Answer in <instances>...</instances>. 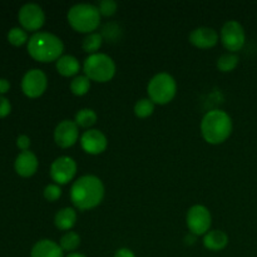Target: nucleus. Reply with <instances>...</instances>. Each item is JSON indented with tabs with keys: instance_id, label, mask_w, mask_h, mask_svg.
Masks as SVG:
<instances>
[{
	"instance_id": "obj_10",
	"label": "nucleus",
	"mask_w": 257,
	"mask_h": 257,
	"mask_svg": "<svg viewBox=\"0 0 257 257\" xmlns=\"http://www.w3.org/2000/svg\"><path fill=\"white\" fill-rule=\"evenodd\" d=\"M18 18H19L23 29L29 30V32H37L45 23L44 10L35 3H27L23 5L20 8Z\"/></svg>"
},
{
	"instance_id": "obj_25",
	"label": "nucleus",
	"mask_w": 257,
	"mask_h": 257,
	"mask_svg": "<svg viewBox=\"0 0 257 257\" xmlns=\"http://www.w3.org/2000/svg\"><path fill=\"white\" fill-rule=\"evenodd\" d=\"M155 112V103L150 98H142L135 104V114L138 118H147Z\"/></svg>"
},
{
	"instance_id": "obj_3",
	"label": "nucleus",
	"mask_w": 257,
	"mask_h": 257,
	"mask_svg": "<svg viewBox=\"0 0 257 257\" xmlns=\"http://www.w3.org/2000/svg\"><path fill=\"white\" fill-rule=\"evenodd\" d=\"M232 127V119L225 110L212 109L201 120V135L210 145H221L228 140Z\"/></svg>"
},
{
	"instance_id": "obj_4",
	"label": "nucleus",
	"mask_w": 257,
	"mask_h": 257,
	"mask_svg": "<svg viewBox=\"0 0 257 257\" xmlns=\"http://www.w3.org/2000/svg\"><path fill=\"white\" fill-rule=\"evenodd\" d=\"M100 13L98 7L93 4H75L68 10L67 19L70 27L78 33L90 34L97 30L100 24Z\"/></svg>"
},
{
	"instance_id": "obj_2",
	"label": "nucleus",
	"mask_w": 257,
	"mask_h": 257,
	"mask_svg": "<svg viewBox=\"0 0 257 257\" xmlns=\"http://www.w3.org/2000/svg\"><path fill=\"white\" fill-rule=\"evenodd\" d=\"M63 52L64 44L62 39L52 33L37 32L28 40V53L37 62H57Z\"/></svg>"
},
{
	"instance_id": "obj_5",
	"label": "nucleus",
	"mask_w": 257,
	"mask_h": 257,
	"mask_svg": "<svg viewBox=\"0 0 257 257\" xmlns=\"http://www.w3.org/2000/svg\"><path fill=\"white\" fill-rule=\"evenodd\" d=\"M83 72L90 82L107 83L115 75V63L104 53L88 55L83 63Z\"/></svg>"
},
{
	"instance_id": "obj_1",
	"label": "nucleus",
	"mask_w": 257,
	"mask_h": 257,
	"mask_svg": "<svg viewBox=\"0 0 257 257\" xmlns=\"http://www.w3.org/2000/svg\"><path fill=\"white\" fill-rule=\"evenodd\" d=\"M104 198V185L94 175H85L74 181L70 187V201L80 211L93 210Z\"/></svg>"
},
{
	"instance_id": "obj_6",
	"label": "nucleus",
	"mask_w": 257,
	"mask_h": 257,
	"mask_svg": "<svg viewBox=\"0 0 257 257\" xmlns=\"http://www.w3.org/2000/svg\"><path fill=\"white\" fill-rule=\"evenodd\" d=\"M147 93L150 99L155 104H168L177 93V83L175 78L168 73H158L147 85Z\"/></svg>"
},
{
	"instance_id": "obj_18",
	"label": "nucleus",
	"mask_w": 257,
	"mask_h": 257,
	"mask_svg": "<svg viewBox=\"0 0 257 257\" xmlns=\"http://www.w3.org/2000/svg\"><path fill=\"white\" fill-rule=\"evenodd\" d=\"M228 245V236L221 230H210L203 236V246L210 251H221Z\"/></svg>"
},
{
	"instance_id": "obj_30",
	"label": "nucleus",
	"mask_w": 257,
	"mask_h": 257,
	"mask_svg": "<svg viewBox=\"0 0 257 257\" xmlns=\"http://www.w3.org/2000/svg\"><path fill=\"white\" fill-rule=\"evenodd\" d=\"M17 146L23 151H29L30 147V138L25 135H20L19 137L17 138Z\"/></svg>"
},
{
	"instance_id": "obj_28",
	"label": "nucleus",
	"mask_w": 257,
	"mask_h": 257,
	"mask_svg": "<svg viewBox=\"0 0 257 257\" xmlns=\"http://www.w3.org/2000/svg\"><path fill=\"white\" fill-rule=\"evenodd\" d=\"M43 195L44 198L49 202H55L57 200H59L60 196H62V188L57 183H52V185L45 186L44 191H43Z\"/></svg>"
},
{
	"instance_id": "obj_20",
	"label": "nucleus",
	"mask_w": 257,
	"mask_h": 257,
	"mask_svg": "<svg viewBox=\"0 0 257 257\" xmlns=\"http://www.w3.org/2000/svg\"><path fill=\"white\" fill-rule=\"evenodd\" d=\"M97 119L98 115L94 110L90 109V108H82V109L78 110L77 114H75L74 122L77 123L78 127L90 130V127H93V125L97 123Z\"/></svg>"
},
{
	"instance_id": "obj_21",
	"label": "nucleus",
	"mask_w": 257,
	"mask_h": 257,
	"mask_svg": "<svg viewBox=\"0 0 257 257\" xmlns=\"http://www.w3.org/2000/svg\"><path fill=\"white\" fill-rule=\"evenodd\" d=\"M238 63H240V58L236 53H226L222 54L217 59V69L222 73L232 72L237 68Z\"/></svg>"
},
{
	"instance_id": "obj_24",
	"label": "nucleus",
	"mask_w": 257,
	"mask_h": 257,
	"mask_svg": "<svg viewBox=\"0 0 257 257\" xmlns=\"http://www.w3.org/2000/svg\"><path fill=\"white\" fill-rule=\"evenodd\" d=\"M69 87L73 94L78 95V97H82V95H85L89 92L90 80L85 75H77V77L73 78Z\"/></svg>"
},
{
	"instance_id": "obj_29",
	"label": "nucleus",
	"mask_w": 257,
	"mask_h": 257,
	"mask_svg": "<svg viewBox=\"0 0 257 257\" xmlns=\"http://www.w3.org/2000/svg\"><path fill=\"white\" fill-rule=\"evenodd\" d=\"M12 110V104L9 99L4 95H0V117H7Z\"/></svg>"
},
{
	"instance_id": "obj_12",
	"label": "nucleus",
	"mask_w": 257,
	"mask_h": 257,
	"mask_svg": "<svg viewBox=\"0 0 257 257\" xmlns=\"http://www.w3.org/2000/svg\"><path fill=\"white\" fill-rule=\"evenodd\" d=\"M108 141L104 133L99 130H87L80 136V147L85 153L92 156L100 155L107 150Z\"/></svg>"
},
{
	"instance_id": "obj_7",
	"label": "nucleus",
	"mask_w": 257,
	"mask_h": 257,
	"mask_svg": "<svg viewBox=\"0 0 257 257\" xmlns=\"http://www.w3.org/2000/svg\"><path fill=\"white\" fill-rule=\"evenodd\" d=\"M186 223L192 235L205 236L212 225V216L206 206L195 205L187 211Z\"/></svg>"
},
{
	"instance_id": "obj_26",
	"label": "nucleus",
	"mask_w": 257,
	"mask_h": 257,
	"mask_svg": "<svg viewBox=\"0 0 257 257\" xmlns=\"http://www.w3.org/2000/svg\"><path fill=\"white\" fill-rule=\"evenodd\" d=\"M8 39H9V42L13 45H17V47L23 45L24 43H27L29 40L28 39L27 32L23 28L19 27H14L9 30V33H8Z\"/></svg>"
},
{
	"instance_id": "obj_33",
	"label": "nucleus",
	"mask_w": 257,
	"mask_h": 257,
	"mask_svg": "<svg viewBox=\"0 0 257 257\" xmlns=\"http://www.w3.org/2000/svg\"><path fill=\"white\" fill-rule=\"evenodd\" d=\"M65 257H87V256L83 255V253H79V252H72V253H68Z\"/></svg>"
},
{
	"instance_id": "obj_16",
	"label": "nucleus",
	"mask_w": 257,
	"mask_h": 257,
	"mask_svg": "<svg viewBox=\"0 0 257 257\" xmlns=\"http://www.w3.org/2000/svg\"><path fill=\"white\" fill-rule=\"evenodd\" d=\"M30 257H64V251L53 240H40L33 246Z\"/></svg>"
},
{
	"instance_id": "obj_32",
	"label": "nucleus",
	"mask_w": 257,
	"mask_h": 257,
	"mask_svg": "<svg viewBox=\"0 0 257 257\" xmlns=\"http://www.w3.org/2000/svg\"><path fill=\"white\" fill-rule=\"evenodd\" d=\"M9 89H10L9 80L5 79V78H0V94L7 93Z\"/></svg>"
},
{
	"instance_id": "obj_19",
	"label": "nucleus",
	"mask_w": 257,
	"mask_h": 257,
	"mask_svg": "<svg viewBox=\"0 0 257 257\" xmlns=\"http://www.w3.org/2000/svg\"><path fill=\"white\" fill-rule=\"evenodd\" d=\"M55 68H57L58 73L63 77H74L79 73L80 64L79 60L73 55H62L59 59L55 62Z\"/></svg>"
},
{
	"instance_id": "obj_9",
	"label": "nucleus",
	"mask_w": 257,
	"mask_h": 257,
	"mask_svg": "<svg viewBox=\"0 0 257 257\" xmlns=\"http://www.w3.org/2000/svg\"><path fill=\"white\" fill-rule=\"evenodd\" d=\"M49 173L57 185H67L77 175V163L69 156H60L53 161Z\"/></svg>"
},
{
	"instance_id": "obj_14",
	"label": "nucleus",
	"mask_w": 257,
	"mask_h": 257,
	"mask_svg": "<svg viewBox=\"0 0 257 257\" xmlns=\"http://www.w3.org/2000/svg\"><path fill=\"white\" fill-rule=\"evenodd\" d=\"M218 33L215 29L208 27L196 28L191 32L188 40L191 44L200 49H210L218 43Z\"/></svg>"
},
{
	"instance_id": "obj_31",
	"label": "nucleus",
	"mask_w": 257,
	"mask_h": 257,
	"mask_svg": "<svg viewBox=\"0 0 257 257\" xmlns=\"http://www.w3.org/2000/svg\"><path fill=\"white\" fill-rule=\"evenodd\" d=\"M114 257H136V255L132 250H130V248L122 247L118 248V250L115 251Z\"/></svg>"
},
{
	"instance_id": "obj_23",
	"label": "nucleus",
	"mask_w": 257,
	"mask_h": 257,
	"mask_svg": "<svg viewBox=\"0 0 257 257\" xmlns=\"http://www.w3.org/2000/svg\"><path fill=\"white\" fill-rule=\"evenodd\" d=\"M103 44V35L99 33H90L83 39V50L90 54H95Z\"/></svg>"
},
{
	"instance_id": "obj_13",
	"label": "nucleus",
	"mask_w": 257,
	"mask_h": 257,
	"mask_svg": "<svg viewBox=\"0 0 257 257\" xmlns=\"http://www.w3.org/2000/svg\"><path fill=\"white\" fill-rule=\"evenodd\" d=\"M79 138V127L74 120L64 119L55 127L54 141L60 148H69L77 143Z\"/></svg>"
},
{
	"instance_id": "obj_11",
	"label": "nucleus",
	"mask_w": 257,
	"mask_h": 257,
	"mask_svg": "<svg viewBox=\"0 0 257 257\" xmlns=\"http://www.w3.org/2000/svg\"><path fill=\"white\" fill-rule=\"evenodd\" d=\"M48 78L43 70L34 68L28 70L22 79V89L29 98H38L47 90Z\"/></svg>"
},
{
	"instance_id": "obj_15",
	"label": "nucleus",
	"mask_w": 257,
	"mask_h": 257,
	"mask_svg": "<svg viewBox=\"0 0 257 257\" xmlns=\"http://www.w3.org/2000/svg\"><path fill=\"white\" fill-rule=\"evenodd\" d=\"M38 166H39V161L32 151L20 152L14 162L15 171L22 177H30L34 175L38 170Z\"/></svg>"
},
{
	"instance_id": "obj_27",
	"label": "nucleus",
	"mask_w": 257,
	"mask_h": 257,
	"mask_svg": "<svg viewBox=\"0 0 257 257\" xmlns=\"http://www.w3.org/2000/svg\"><path fill=\"white\" fill-rule=\"evenodd\" d=\"M97 7L100 15H103V17H112V15H114L117 13L118 9V4L114 0H102V2H99V4Z\"/></svg>"
},
{
	"instance_id": "obj_8",
	"label": "nucleus",
	"mask_w": 257,
	"mask_h": 257,
	"mask_svg": "<svg viewBox=\"0 0 257 257\" xmlns=\"http://www.w3.org/2000/svg\"><path fill=\"white\" fill-rule=\"evenodd\" d=\"M220 39L228 53H237L245 45V29L237 20H228L221 29Z\"/></svg>"
},
{
	"instance_id": "obj_17",
	"label": "nucleus",
	"mask_w": 257,
	"mask_h": 257,
	"mask_svg": "<svg viewBox=\"0 0 257 257\" xmlns=\"http://www.w3.org/2000/svg\"><path fill=\"white\" fill-rule=\"evenodd\" d=\"M77 223V211L72 207H64L55 213L54 225L60 231H70Z\"/></svg>"
},
{
	"instance_id": "obj_22",
	"label": "nucleus",
	"mask_w": 257,
	"mask_h": 257,
	"mask_svg": "<svg viewBox=\"0 0 257 257\" xmlns=\"http://www.w3.org/2000/svg\"><path fill=\"white\" fill-rule=\"evenodd\" d=\"M80 245V236L78 235L74 231H68L64 235L60 237L59 246L62 247L63 251H67V252L72 253L79 247Z\"/></svg>"
}]
</instances>
